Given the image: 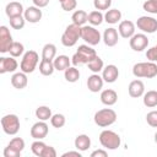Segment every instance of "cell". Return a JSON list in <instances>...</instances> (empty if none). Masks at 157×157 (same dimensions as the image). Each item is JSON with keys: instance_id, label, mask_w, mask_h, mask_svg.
<instances>
[{"instance_id": "1", "label": "cell", "mask_w": 157, "mask_h": 157, "mask_svg": "<svg viewBox=\"0 0 157 157\" xmlns=\"http://www.w3.org/2000/svg\"><path fill=\"white\" fill-rule=\"evenodd\" d=\"M97 56L96 50L88 45V44H82L78 45L77 52L72 55L71 58V64L74 66H78V65H83V64H88L93 58Z\"/></svg>"}, {"instance_id": "2", "label": "cell", "mask_w": 157, "mask_h": 157, "mask_svg": "<svg viewBox=\"0 0 157 157\" xmlns=\"http://www.w3.org/2000/svg\"><path fill=\"white\" fill-rule=\"evenodd\" d=\"M132 75L137 78H153L157 75V65L152 61L137 63L132 66Z\"/></svg>"}, {"instance_id": "3", "label": "cell", "mask_w": 157, "mask_h": 157, "mask_svg": "<svg viewBox=\"0 0 157 157\" xmlns=\"http://www.w3.org/2000/svg\"><path fill=\"white\" fill-rule=\"evenodd\" d=\"M78 38H81V26L71 23L65 28V31L61 36V44L67 48L74 47L77 43Z\"/></svg>"}, {"instance_id": "4", "label": "cell", "mask_w": 157, "mask_h": 157, "mask_svg": "<svg viewBox=\"0 0 157 157\" xmlns=\"http://www.w3.org/2000/svg\"><path fill=\"white\" fill-rule=\"evenodd\" d=\"M99 142L105 150H117L121 144V139L115 131L103 130L99 134Z\"/></svg>"}, {"instance_id": "5", "label": "cell", "mask_w": 157, "mask_h": 157, "mask_svg": "<svg viewBox=\"0 0 157 157\" xmlns=\"http://www.w3.org/2000/svg\"><path fill=\"white\" fill-rule=\"evenodd\" d=\"M93 120H94L96 125H98L101 128H107V126H110L112 124L115 123L117 113L110 108H104V109L96 112Z\"/></svg>"}, {"instance_id": "6", "label": "cell", "mask_w": 157, "mask_h": 157, "mask_svg": "<svg viewBox=\"0 0 157 157\" xmlns=\"http://www.w3.org/2000/svg\"><path fill=\"white\" fill-rule=\"evenodd\" d=\"M38 63H39L38 53L34 52V50H28L22 56V60H21V64H20V69H21V71H23L26 74H32L36 70Z\"/></svg>"}, {"instance_id": "7", "label": "cell", "mask_w": 157, "mask_h": 157, "mask_svg": "<svg viewBox=\"0 0 157 157\" xmlns=\"http://www.w3.org/2000/svg\"><path fill=\"white\" fill-rule=\"evenodd\" d=\"M1 126L5 134L16 135L20 130V119L16 114H6L1 118Z\"/></svg>"}, {"instance_id": "8", "label": "cell", "mask_w": 157, "mask_h": 157, "mask_svg": "<svg viewBox=\"0 0 157 157\" xmlns=\"http://www.w3.org/2000/svg\"><path fill=\"white\" fill-rule=\"evenodd\" d=\"M81 39H83L88 45H97L102 37L98 29L94 26H82L81 27Z\"/></svg>"}, {"instance_id": "9", "label": "cell", "mask_w": 157, "mask_h": 157, "mask_svg": "<svg viewBox=\"0 0 157 157\" xmlns=\"http://www.w3.org/2000/svg\"><path fill=\"white\" fill-rule=\"evenodd\" d=\"M135 25L144 33H155L157 31V20L155 17H151V16L139 17Z\"/></svg>"}, {"instance_id": "10", "label": "cell", "mask_w": 157, "mask_h": 157, "mask_svg": "<svg viewBox=\"0 0 157 157\" xmlns=\"http://www.w3.org/2000/svg\"><path fill=\"white\" fill-rule=\"evenodd\" d=\"M130 48L134 52H142L148 45V38L145 33H135L129 40Z\"/></svg>"}, {"instance_id": "11", "label": "cell", "mask_w": 157, "mask_h": 157, "mask_svg": "<svg viewBox=\"0 0 157 157\" xmlns=\"http://www.w3.org/2000/svg\"><path fill=\"white\" fill-rule=\"evenodd\" d=\"M12 36L10 33V29L6 26L0 27V53H9L10 47L12 45Z\"/></svg>"}, {"instance_id": "12", "label": "cell", "mask_w": 157, "mask_h": 157, "mask_svg": "<svg viewBox=\"0 0 157 157\" xmlns=\"http://www.w3.org/2000/svg\"><path fill=\"white\" fill-rule=\"evenodd\" d=\"M48 131H49V128L47 123L43 120H38L31 128V136L34 140H43L48 135Z\"/></svg>"}, {"instance_id": "13", "label": "cell", "mask_w": 157, "mask_h": 157, "mask_svg": "<svg viewBox=\"0 0 157 157\" xmlns=\"http://www.w3.org/2000/svg\"><path fill=\"white\" fill-rule=\"evenodd\" d=\"M135 23L130 20H125V21H121L119 23V27H118V32H119V36L125 38V39H130L134 34H135Z\"/></svg>"}, {"instance_id": "14", "label": "cell", "mask_w": 157, "mask_h": 157, "mask_svg": "<svg viewBox=\"0 0 157 157\" xmlns=\"http://www.w3.org/2000/svg\"><path fill=\"white\" fill-rule=\"evenodd\" d=\"M23 16H25V18H26L27 22H29V23H37V22H39L42 20L43 13H42V10L39 7H37V6L33 5V6H28L25 10Z\"/></svg>"}, {"instance_id": "15", "label": "cell", "mask_w": 157, "mask_h": 157, "mask_svg": "<svg viewBox=\"0 0 157 157\" xmlns=\"http://www.w3.org/2000/svg\"><path fill=\"white\" fill-rule=\"evenodd\" d=\"M17 66H18V64L13 56H10V58L1 56L0 58V74L15 72Z\"/></svg>"}, {"instance_id": "16", "label": "cell", "mask_w": 157, "mask_h": 157, "mask_svg": "<svg viewBox=\"0 0 157 157\" xmlns=\"http://www.w3.org/2000/svg\"><path fill=\"white\" fill-rule=\"evenodd\" d=\"M102 77L104 80V82H108V83H113L117 81V78L119 77V70L115 65L113 64H109L107 66L103 67L102 70Z\"/></svg>"}, {"instance_id": "17", "label": "cell", "mask_w": 157, "mask_h": 157, "mask_svg": "<svg viewBox=\"0 0 157 157\" xmlns=\"http://www.w3.org/2000/svg\"><path fill=\"white\" fill-rule=\"evenodd\" d=\"M119 40V32L114 27H109L103 33V42L107 47H114L118 44Z\"/></svg>"}, {"instance_id": "18", "label": "cell", "mask_w": 157, "mask_h": 157, "mask_svg": "<svg viewBox=\"0 0 157 157\" xmlns=\"http://www.w3.org/2000/svg\"><path fill=\"white\" fill-rule=\"evenodd\" d=\"M128 92H129V96L132 97V98H139V97H142L144 93H145V85L141 80H134L129 83V87H128Z\"/></svg>"}, {"instance_id": "19", "label": "cell", "mask_w": 157, "mask_h": 157, "mask_svg": "<svg viewBox=\"0 0 157 157\" xmlns=\"http://www.w3.org/2000/svg\"><path fill=\"white\" fill-rule=\"evenodd\" d=\"M103 83H104V80L98 74H92L87 78V88L93 93L99 92L103 88Z\"/></svg>"}, {"instance_id": "20", "label": "cell", "mask_w": 157, "mask_h": 157, "mask_svg": "<svg viewBox=\"0 0 157 157\" xmlns=\"http://www.w3.org/2000/svg\"><path fill=\"white\" fill-rule=\"evenodd\" d=\"M101 102L104 104V105H108V107H110V105H114L115 103H117V101H118V94H117V92L114 91V90H112V88H108V90H103L102 92H101Z\"/></svg>"}, {"instance_id": "21", "label": "cell", "mask_w": 157, "mask_h": 157, "mask_svg": "<svg viewBox=\"0 0 157 157\" xmlns=\"http://www.w3.org/2000/svg\"><path fill=\"white\" fill-rule=\"evenodd\" d=\"M28 83V78H27V74L21 71V72H15L11 77V85L16 88V90H23Z\"/></svg>"}, {"instance_id": "22", "label": "cell", "mask_w": 157, "mask_h": 157, "mask_svg": "<svg viewBox=\"0 0 157 157\" xmlns=\"http://www.w3.org/2000/svg\"><path fill=\"white\" fill-rule=\"evenodd\" d=\"M5 12L7 15V17H15V16H20V15H23L25 12V9L22 6L21 2L18 1H11L6 5L5 7Z\"/></svg>"}, {"instance_id": "23", "label": "cell", "mask_w": 157, "mask_h": 157, "mask_svg": "<svg viewBox=\"0 0 157 157\" xmlns=\"http://www.w3.org/2000/svg\"><path fill=\"white\" fill-rule=\"evenodd\" d=\"M75 148L83 152V151H87L90 147H91V139L88 135L86 134H81V135H77L76 139H75Z\"/></svg>"}, {"instance_id": "24", "label": "cell", "mask_w": 157, "mask_h": 157, "mask_svg": "<svg viewBox=\"0 0 157 157\" xmlns=\"http://www.w3.org/2000/svg\"><path fill=\"white\" fill-rule=\"evenodd\" d=\"M55 70L58 71H65L67 67H70L71 64V59H69L67 55H58L55 56V59L53 60Z\"/></svg>"}, {"instance_id": "25", "label": "cell", "mask_w": 157, "mask_h": 157, "mask_svg": "<svg viewBox=\"0 0 157 157\" xmlns=\"http://www.w3.org/2000/svg\"><path fill=\"white\" fill-rule=\"evenodd\" d=\"M121 20V12L118 9H109L104 13V21L110 25H115Z\"/></svg>"}, {"instance_id": "26", "label": "cell", "mask_w": 157, "mask_h": 157, "mask_svg": "<svg viewBox=\"0 0 157 157\" xmlns=\"http://www.w3.org/2000/svg\"><path fill=\"white\" fill-rule=\"evenodd\" d=\"M55 71V66L53 60H47V59H42L39 63V72L43 76H50L53 75V72Z\"/></svg>"}, {"instance_id": "27", "label": "cell", "mask_w": 157, "mask_h": 157, "mask_svg": "<svg viewBox=\"0 0 157 157\" xmlns=\"http://www.w3.org/2000/svg\"><path fill=\"white\" fill-rule=\"evenodd\" d=\"M142 101H144V104L148 108H153L157 105V91L155 90H151V91H147L146 93H144L142 96Z\"/></svg>"}, {"instance_id": "28", "label": "cell", "mask_w": 157, "mask_h": 157, "mask_svg": "<svg viewBox=\"0 0 157 157\" xmlns=\"http://www.w3.org/2000/svg\"><path fill=\"white\" fill-rule=\"evenodd\" d=\"M87 18H88V13L83 10H76L72 16H71V20H72V23L77 25V26H85V23L87 22Z\"/></svg>"}, {"instance_id": "29", "label": "cell", "mask_w": 157, "mask_h": 157, "mask_svg": "<svg viewBox=\"0 0 157 157\" xmlns=\"http://www.w3.org/2000/svg\"><path fill=\"white\" fill-rule=\"evenodd\" d=\"M56 56V47L53 43H47L42 49V59L54 60Z\"/></svg>"}, {"instance_id": "30", "label": "cell", "mask_w": 157, "mask_h": 157, "mask_svg": "<svg viewBox=\"0 0 157 157\" xmlns=\"http://www.w3.org/2000/svg\"><path fill=\"white\" fill-rule=\"evenodd\" d=\"M64 77H65V80L67 82L74 83V82L78 81V78H80V71H78V69L76 66H70V67H67L64 71Z\"/></svg>"}, {"instance_id": "31", "label": "cell", "mask_w": 157, "mask_h": 157, "mask_svg": "<svg viewBox=\"0 0 157 157\" xmlns=\"http://www.w3.org/2000/svg\"><path fill=\"white\" fill-rule=\"evenodd\" d=\"M52 109L47 105H40L36 109V117L38 118V120H43V121H47L52 118Z\"/></svg>"}, {"instance_id": "32", "label": "cell", "mask_w": 157, "mask_h": 157, "mask_svg": "<svg viewBox=\"0 0 157 157\" xmlns=\"http://www.w3.org/2000/svg\"><path fill=\"white\" fill-rule=\"evenodd\" d=\"M87 21L91 23V26H99L103 21H104V15L98 11V10H94V11H91L88 13V18Z\"/></svg>"}, {"instance_id": "33", "label": "cell", "mask_w": 157, "mask_h": 157, "mask_svg": "<svg viewBox=\"0 0 157 157\" xmlns=\"http://www.w3.org/2000/svg\"><path fill=\"white\" fill-rule=\"evenodd\" d=\"M87 66H88V70H91L93 74H98L99 71L103 70L104 63H103V60L97 55L96 58H93V59L87 64Z\"/></svg>"}, {"instance_id": "34", "label": "cell", "mask_w": 157, "mask_h": 157, "mask_svg": "<svg viewBox=\"0 0 157 157\" xmlns=\"http://www.w3.org/2000/svg\"><path fill=\"white\" fill-rule=\"evenodd\" d=\"M9 21H10V26H11L13 29H22V28L25 27V23H26V18H25L23 15L15 16V17H10Z\"/></svg>"}, {"instance_id": "35", "label": "cell", "mask_w": 157, "mask_h": 157, "mask_svg": "<svg viewBox=\"0 0 157 157\" xmlns=\"http://www.w3.org/2000/svg\"><path fill=\"white\" fill-rule=\"evenodd\" d=\"M23 52H25V47H23V44L20 43V42H13L12 45L10 47V50H9L10 55L13 56V58L21 56V55L23 54Z\"/></svg>"}, {"instance_id": "36", "label": "cell", "mask_w": 157, "mask_h": 157, "mask_svg": "<svg viewBox=\"0 0 157 157\" xmlns=\"http://www.w3.org/2000/svg\"><path fill=\"white\" fill-rule=\"evenodd\" d=\"M45 147H47V145H45L42 140H36V141L31 145V150H32L33 155H34V156H38V157H42L43 151H44Z\"/></svg>"}, {"instance_id": "37", "label": "cell", "mask_w": 157, "mask_h": 157, "mask_svg": "<svg viewBox=\"0 0 157 157\" xmlns=\"http://www.w3.org/2000/svg\"><path fill=\"white\" fill-rule=\"evenodd\" d=\"M65 123H66V119H65V117H64L63 114L56 113V114H53L52 118H50V124H52L54 128H56V129L63 128V126L65 125Z\"/></svg>"}, {"instance_id": "38", "label": "cell", "mask_w": 157, "mask_h": 157, "mask_svg": "<svg viewBox=\"0 0 157 157\" xmlns=\"http://www.w3.org/2000/svg\"><path fill=\"white\" fill-rule=\"evenodd\" d=\"M9 146L12 147V148H15V150L18 151V152H22L23 148H25V140L21 139V137H13V139L9 142Z\"/></svg>"}, {"instance_id": "39", "label": "cell", "mask_w": 157, "mask_h": 157, "mask_svg": "<svg viewBox=\"0 0 157 157\" xmlns=\"http://www.w3.org/2000/svg\"><path fill=\"white\" fill-rule=\"evenodd\" d=\"M112 5V0H93V6L96 10L98 11H103V10H109Z\"/></svg>"}, {"instance_id": "40", "label": "cell", "mask_w": 157, "mask_h": 157, "mask_svg": "<svg viewBox=\"0 0 157 157\" xmlns=\"http://www.w3.org/2000/svg\"><path fill=\"white\" fill-rule=\"evenodd\" d=\"M144 10L150 13H157V0H147L142 5Z\"/></svg>"}, {"instance_id": "41", "label": "cell", "mask_w": 157, "mask_h": 157, "mask_svg": "<svg viewBox=\"0 0 157 157\" xmlns=\"http://www.w3.org/2000/svg\"><path fill=\"white\" fill-rule=\"evenodd\" d=\"M60 5H61V9L64 10V11H72V10H75L76 9V6H77V1L76 0H64L63 2H60Z\"/></svg>"}, {"instance_id": "42", "label": "cell", "mask_w": 157, "mask_h": 157, "mask_svg": "<svg viewBox=\"0 0 157 157\" xmlns=\"http://www.w3.org/2000/svg\"><path fill=\"white\" fill-rule=\"evenodd\" d=\"M146 121L150 126L152 128H157V110H152L150 113H147L146 115Z\"/></svg>"}, {"instance_id": "43", "label": "cell", "mask_w": 157, "mask_h": 157, "mask_svg": "<svg viewBox=\"0 0 157 157\" xmlns=\"http://www.w3.org/2000/svg\"><path fill=\"white\" fill-rule=\"evenodd\" d=\"M146 58H147L148 61H152V63H156L157 61V45L151 47V48L147 49Z\"/></svg>"}, {"instance_id": "44", "label": "cell", "mask_w": 157, "mask_h": 157, "mask_svg": "<svg viewBox=\"0 0 157 157\" xmlns=\"http://www.w3.org/2000/svg\"><path fill=\"white\" fill-rule=\"evenodd\" d=\"M21 156V152L16 151L15 148L10 147L9 145L4 148V157H20Z\"/></svg>"}, {"instance_id": "45", "label": "cell", "mask_w": 157, "mask_h": 157, "mask_svg": "<svg viewBox=\"0 0 157 157\" xmlns=\"http://www.w3.org/2000/svg\"><path fill=\"white\" fill-rule=\"evenodd\" d=\"M42 157H56V151H55V148H54L53 146H48V145H47V147H45L44 151H43Z\"/></svg>"}, {"instance_id": "46", "label": "cell", "mask_w": 157, "mask_h": 157, "mask_svg": "<svg viewBox=\"0 0 157 157\" xmlns=\"http://www.w3.org/2000/svg\"><path fill=\"white\" fill-rule=\"evenodd\" d=\"M107 156H108V152L105 150H94L91 153V157H107Z\"/></svg>"}, {"instance_id": "47", "label": "cell", "mask_w": 157, "mask_h": 157, "mask_svg": "<svg viewBox=\"0 0 157 157\" xmlns=\"http://www.w3.org/2000/svg\"><path fill=\"white\" fill-rule=\"evenodd\" d=\"M32 1H33V5L34 6H37L39 9H43V7L48 6V4H49L50 0H32Z\"/></svg>"}, {"instance_id": "48", "label": "cell", "mask_w": 157, "mask_h": 157, "mask_svg": "<svg viewBox=\"0 0 157 157\" xmlns=\"http://www.w3.org/2000/svg\"><path fill=\"white\" fill-rule=\"evenodd\" d=\"M69 156H75V157H81V151H67V152H64L61 155V157H69Z\"/></svg>"}, {"instance_id": "49", "label": "cell", "mask_w": 157, "mask_h": 157, "mask_svg": "<svg viewBox=\"0 0 157 157\" xmlns=\"http://www.w3.org/2000/svg\"><path fill=\"white\" fill-rule=\"evenodd\" d=\"M155 142L157 144V131H156V134H155Z\"/></svg>"}, {"instance_id": "50", "label": "cell", "mask_w": 157, "mask_h": 157, "mask_svg": "<svg viewBox=\"0 0 157 157\" xmlns=\"http://www.w3.org/2000/svg\"><path fill=\"white\" fill-rule=\"evenodd\" d=\"M63 1H64V0H59V2H63Z\"/></svg>"}]
</instances>
